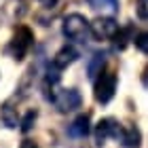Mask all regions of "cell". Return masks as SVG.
<instances>
[{"label": "cell", "instance_id": "cell-1", "mask_svg": "<svg viewBox=\"0 0 148 148\" xmlns=\"http://www.w3.org/2000/svg\"><path fill=\"white\" fill-rule=\"evenodd\" d=\"M47 97L53 102V106L59 112H72L80 108V104H83V97L76 89H62L57 83H51V91L47 93Z\"/></svg>", "mask_w": 148, "mask_h": 148}, {"label": "cell", "instance_id": "cell-2", "mask_svg": "<svg viewBox=\"0 0 148 148\" xmlns=\"http://www.w3.org/2000/svg\"><path fill=\"white\" fill-rule=\"evenodd\" d=\"M62 32H64V36L68 40H72V42H85V40L91 36L89 21H87L83 15H78V13H72V15H68L64 19Z\"/></svg>", "mask_w": 148, "mask_h": 148}, {"label": "cell", "instance_id": "cell-3", "mask_svg": "<svg viewBox=\"0 0 148 148\" xmlns=\"http://www.w3.org/2000/svg\"><path fill=\"white\" fill-rule=\"evenodd\" d=\"M32 40H34V34H32L30 28H25V25H19L15 30V34L11 38V45H9V53L15 59H23L28 55L30 47H32Z\"/></svg>", "mask_w": 148, "mask_h": 148}, {"label": "cell", "instance_id": "cell-4", "mask_svg": "<svg viewBox=\"0 0 148 148\" xmlns=\"http://www.w3.org/2000/svg\"><path fill=\"white\" fill-rule=\"evenodd\" d=\"M114 91H116V74L114 72H102L95 80V99L99 104H108L114 97Z\"/></svg>", "mask_w": 148, "mask_h": 148}, {"label": "cell", "instance_id": "cell-5", "mask_svg": "<svg viewBox=\"0 0 148 148\" xmlns=\"http://www.w3.org/2000/svg\"><path fill=\"white\" fill-rule=\"evenodd\" d=\"M89 28H91V36L93 38H97V40H110V38L116 36L119 23L114 21L110 15H106V17L102 15V17H97L95 21H91Z\"/></svg>", "mask_w": 148, "mask_h": 148}, {"label": "cell", "instance_id": "cell-6", "mask_svg": "<svg viewBox=\"0 0 148 148\" xmlns=\"http://www.w3.org/2000/svg\"><path fill=\"white\" fill-rule=\"evenodd\" d=\"M121 131H123V125L116 123L114 119H102L95 125V140H97V144H104L108 138L119 140Z\"/></svg>", "mask_w": 148, "mask_h": 148}, {"label": "cell", "instance_id": "cell-7", "mask_svg": "<svg viewBox=\"0 0 148 148\" xmlns=\"http://www.w3.org/2000/svg\"><path fill=\"white\" fill-rule=\"evenodd\" d=\"M76 57H78V51L74 49V47L66 45V47H62V49L55 53V57H53V68L64 70L66 66H70L72 62H76Z\"/></svg>", "mask_w": 148, "mask_h": 148}, {"label": "cell", "instance_id": "cell-8", "mask_svg": "<svg viewBox=\"0 0 148 148\" xmlns=\"http://www.w3.org/2000/svg\"><path fill=\"white\" fill-rule=\"evenodd\" d=\"M91 131V123H89V114H80L72 121V125L68 127V133L72 138H85Z\"/></svg>", "mask_w": 148, "mask_h": 148}, {"label": "cell", "instance_id": "cell-9", "mask_svg": "<svg viewBox=\"0 0 148 148\" xmlns=\"http://www.w3.org/2000/svg\"><path fill=\"white\" fill-rule=\"evenodd\" d=\"M121 144L125 148H140V142H142V136H140V131L136 127H123V131H121Z\"/></svg>", "mask_w": 148, "mask_h": 148}, {"label": "cell", "instance_id": "cell-10", "mask_svg": "<svg viewBox=\"0 0 148 148\" xmlns=\"http://www.w3.org/2000/svg\"><path fill=\"white\" fill-rule=\"evenodd\" d=\"M0 116H2L4 125H6V127H11V129H15V127L19 125L17 112H15V108L11 106V102H6V104L2 106V108H0Z\"/></svg>", "mask_w": 148, "mask_h": 148}, {"label": "cell", "instance_id": "cell-11", "mask_svg": "<svg viewBox=\"0 0 148 148\" xmlns=\"http://www.w3.org/2000/svg\"><path fill=\"white\" fill-rule=\"evenodd\" d=\"M104 64H106V55H104V53H95L93 59L89 62V68H87V70H89V76H91V78L99 76V74H102Z\"/></svg>", "mask_w": 148, "mask_h": 148}, {"label": "cell", "instance_id": "cell-12", "mask_svg": "<svg viewBox=\"0 0 148 148\" xmlns=\"http://www.w3.org/2000/svg\"><path fill=\"white\" fill-rule=\"evenodd\" d=\"M91 6L102 13H116L119 11V0H91Z\"/></svg>", "mask_w": 148, "mask_h": 148}, {"label": "cell", "instance_id": "cell-13", "mask_svg": "<svg viewBox=\"0 0 148 148\" xmlns=\"http://www.w3.org/2000/svg\"><path fill=\"white\" fill-rule=\"evenodd\" d=\"M129 34H131V28H125V30H121L116 32V36H114V42H116L119 49H125L127 42H129Z\"/></svg>", "mask_w": 148, "mask_h": 148}, {"label": "cell", "instance_id": "cell-14", "mask_svg": "<svg viewBox=\"0 0 148 148\" xmlns=\"http://www.w3.org/2000/svg\"><path fill=\"white\" fill-rule=\"evenodd\" d=\"M133 42H136V47L142 53H148V32H140V34L133 38Z\"/></svg>", "mask_w": 148, "mask_h": 148}, {"label": "cell", "instance_id": "cell-15", "mask_svg": "<svg viewBox=\"0 0 148 148\" xmlns=\"http://www.w3.org/2000/svg\"><path fill=\"white\" fill-rule=\"evenodd\" d=\"M34 121H36V110H30L28 114H25V119L19 123V125H21V131L28 133V131L32 129V125H34Z\"/></svg>", "mask_w": 148, "mask_h": 148}, {"label": "cell", "instance_id": "cell-16", "mask_svg": "<svg viewBox=\"0 0 148 148\" xmlns=\"http://www.w3.org/2000/svg\"><path fill=\"white\" fill-rule=\"evenodd\" d=\"M136 13L140 19H148V0H138L136 2Z\"/></svg>", "mask_w": 148, "mask_h": 148}, {"label": "cell", "instance_id": "cell-17", "mask_svg": "<svg viewBox=\"0 0 148 148\" xmlns=\"http://www.w3.org/2000/svg\"><path fill=\"white\" fill-rule=\"evenodd\" d=\"M38 2L42 4V6H47V9H53V6H55L59 0H38Z\"/></svg>", "mask_w": 148, "mask_h": 148}, {"label": "cell", "instance_id": "cell-18", "mask_svg": "<svg viewBox=\"0 0 148 148\" xmlns=\"http://www.w3.org/2000/svg\"><path fill=\"white\" fill-rule=\"evenodd\" d=\"M19 148H38L34 142H32V140H23V142H21V146H19Z\"/></svg>", "mask_w": 148, "mask_h": 148}, {"label": "cell", "instance_id": "cell-19", "mask_svg": "<svg viewBox=\"0 0 148 148\" xmlns=\"http://www.w3.org/2000/svg\"><path fill=\"white\" fill-rule=\"evenodd\" d=\"M142 83L148 85V66H146V70H144V74H142Z\"/></svg>", "mask_w": 148, "mask_h": 148}]
</instances>
